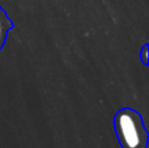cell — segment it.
I'll list each match as a JSON object with an SVG mask.
<instances>
[{"label": "cell", "mask_w": 149, "mask_h": 148, "mask_svg": "<svg viewBox=\"0 0 149 148\" xmlns=\"http://www.w3.org/2000/svg\"><path fill=\"white\" fill-rule=\"evenodd\" d=\"M8 28H9V22H8L7 17L4 16V13L0 10V47H1L3 42H4Z\"/></svg>", "instance_id": "cell-2"}, {"label": "cell", "mask_w": 149, "mask_h": 148, "mask_svg": "<svg viewBox=\"0 0 149 148\" xmlns=\"http://www.w3.org/2000/svg\"><path fill=\"white\" fill-rule=\"evenodd\" d=\"M115 130L123 148H145L148 142L140 114L131 109H123L115 117Z\"/></svg>", "instance_id": "cell-1"}]
</instances>
